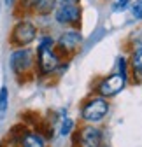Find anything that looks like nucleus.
<instances>
[{
    "instance_id": "nucleus-1",
    "label": "nucleus",
    "mask_w": 142,
    "mask_h": 147,
    "mask_svg": "<svg viewBox=\"0 0 142 147\" xmlns=\"http://www.w3.org/2000/svg\"><path fill=\"white\" fill-rule=\"evenodd\" d=\"M37 65H39L41 74H51L60 67V58L56 56V53L53 51V39H49V37H44L39 42Z\"/></svg>"
},
{
    "instance_id": "nucleus-2",
    "label": "nucleus",
    "mask_w": 142,
    "mask_h": 147,
    "mask_svg": "<svg viewBox=\"0 0 142 147\" xmlns=\"http://www.w3.org/2000/svg\"><path fill=\"white\" fill-rule=\"evenodd\" d=\"M37 37V28L32 21H26V20H20L11 30V35H9V42L12 47L20 49V47H26L28 44H32Z\"/></svg>"
},
{
    "instance_id": "nucleus-3",
    "label": "nucleus",
    "mask_w": 142,
    "mask_h": 147,
    "mask_svg": "<svg viewBox=\"0 0 142 147\" xmlns=\"http://www.w3.org/2000/svg\"><path fill=\"white\" fill-rule=\"evenodd\" d=\"M35 63V56H33V51L28 47H20V49H14L11 53V58H9V65L11 70L16 74L18 77L28 74L33 68Z\"/></svg>"
},
{
    "instance_id": "nucleus-4",
    "label": "nucleus",
    "mask_w": 142,
    "mask_h": 147,
    "mask_svg": "<svg viewBox=\"0 0 142 147\" xmlns=\"http://www.w3.org/2000/svg\"><path fill=\"white\" fill-rule=\"evenodd\" d=\"M107 112H109V103L103 98H91L82 107V119H86L88 123H98L107 116Z\"/></svg>"
},
{
    "instance_id": "nucleus-5",
    "label": "nucleus",
    "mask_w": 142,
    "mask_h": 147,
    "mask_svg": "<svg viewBox=\"0 0 142 147\" xmlns=\"http://www.w3.org/2000/svg\"><path fill=\"white\" fill-rule=\"evenodd\" d=\"M126 84V76L125 74H112V76L105 77L100 84H98V93L102 96H114L119 91L125 88Z\"/></svg>"
},
{
    "instance_id": "nucleus-6",
    "label": "nucleus",
    "mask_w": 142,
    "mask_h": 147,
    "mask_svg": "<svg viewBox=\"0 0 142 147\" xmlns=\"http://www.w3.org/2000/svg\"><path fill=\"white\" fill-rule=\"evenodd\" d=\"M55 20L60 25H76L81 20V9L77 4H62L55 9Z\"/></svg>"
},
{
    "instance_id": "nucleus-7",
    "label": "nucleus",
    "mask_w": 142,
    "mask_h": 147,
    "mask_svg": "<svg viewBox=\"0 0 142 147\" xmlns=\"http://www.w3.org/2000/svg\"><path fill=\"white\" fill-rule=\"evenodd\" d=\"M79 145L81 147H100L102 145V133L98 128L86 126L79 133Z\"/></svg>"
},
{
    "instance_id": "nucleus-8",
    "label": "nucleus",
    "mask_w": 142,
    "mask_h": 147,
    "mask_svg": "<svg viewBox=\"0 0 142 147\" xmlns=\"http://www.w3.org/2000/svg\"><path fill=\"white\" fill-rule=\"evenodd\" d=\"M82 40V37L79 32L76 30H68V32H63L60 35V39H58V46L63 49V51H74Z\"/></svg>"
},
{
    "instance_id": "nucleus-9",
    "label": "nucleus",
    "mask_w": 142,
    "mask_h": 147,
    "mask_svg": "<svg viewBox=\"0 0 142 147\" xmlns=\"http://www.w3.org/2000/svg\"><path fill=\"white\" fill-rule=\"evenodd\" d=\"M55 9H56V0H39V2L35 4V7H33L35 12H37V14H42V16L53 12Z\"/></svg>"
},
{
    "instance_id": "nucleus-10",
    "label": "nucleus",
    "mask_w": 142,
    "mask_h": 147,
    "mask_svg": "<svg viewBox=\"0 0 142 147\" xmlns=\"http://www.w3.org/2000/svg\"><path fill=\"white\" fill-rule=\"evenodd\" d=\"M23 147H44V140L37 133H25L21 138Z\"/></svg>"
},
{
    "instance_id": "nucleus-11",
    "label": "nucleus",
    "mask_w": 142,
    "mask_h": 147,
    "mask_svg": "<svg viewBox=\"0 0 142 147\" xmlns=\"http://www.w3.org/2000/svg\"><path fill=\"white\" fill-rule=\"evenodd\" d=\"M7 109H9V89L7 86H2L0 88V121H4Z\"/></svg>"
},
{
    "instance_id": "nucleus-12",
    "label": "nucleus",
    "mask_w": 142,
    "mask_h": 147,
    "mask_svg": "<svg viewBox=\"0 0 142 147\" xmlns=\"http://www.w3.org/2000/svg\"><path fill=\"white\" fill-rule=\"evenodd\" d=\"M132 68H133V72L137 74V76L142 79V47H139L133 53V56H132Z\"/></svg>"
},
{
    "instance_id": "nucleus-13",
    "label": "nucleus",
    "mask_w": 142,
    "mask_h": 147,
    "mask_svg": "<svg viewBox=\"0 0 142 147\" xmlns=\"http://www.w3.org/2000/svg\"><path fill=\"white\" fill-rule=\"evenodd\" d=\"M16 2H18V7H20V11L28 12V11H33L35 4H37L39 0H16Z\"/></svg>"
},
{
    "instance_id": "nucleus-14",
    "label": "nucleus",
    "mask_w": 142,
    "mask_h": 147,
    "mask_svg": "<svg viewBox=\"0 0 142 147\" xmlns=\"http://www.w3.org/2000/svg\"><path fill=\"white\" fill-rule=\"evenodd\" d=\"M130 5H132L133 18H135V20H139V21H142V0H135V2H132Z\"/></svg>"
},
{
    "instance_id": "nucleus-15",
    "label": "nucleus",
    "mask_w": 142,
    "mask_h": 147,
    "mask_svg": "<svg viewBox=\"0 0 142 147\" xmlns=\"http://www.w3.org/2000/svg\"><path fill=\"white\" fill-rule=\"evenodd\" d=\"M72 128H74V121L70 117H65V121L62 123V128H60V133L65 137V135H68L70 131H72Z\"/></svg>"
},
{
    "instance_id": "nucleus-16",
    "label": "nucleus",
    "mask_w": 142,
    "mask_h": 147,
    "mask_svg": "<svg viewBox=\"0 0 142 147\" xmlns=\"http://www.w3.org/2000/svg\"><path fill=\"white\" fill-rule=\"evenodd\" d=\"M130 4H132V0H114L112 11H125Z\"/></svg>"
},
{
    "instance_id": "nucleus-17",
    "label": "nucleus",
    "mask_w": 142,
    "mask_h": 147,
    "mask_svg": "<svg viewBox=\"0 0 142 147\" xmlns=\"http://www.w3.org/2000/svg\"><path fill=\"white\" fill-rule=\"evenodd\" d=\"M4 4H5L7 7H12V5L16 4V0H4Z\"/></svg>"
},
{
    "instance_id": "nucleus-18",
    "label": "nucleus",
    "mask_w": 142,
    "mask_h": 147,
    "mask_svg": "<svg viewBox=\"0 0 142 147\" xmlns=\"http://www.w3.org/2000/svg\"><path fill=\"white\" fill-rule=\"evenodd\" d=\"M62 2H63V4H77L79 0H62Z\"/></svg>"
}]
</instances>
